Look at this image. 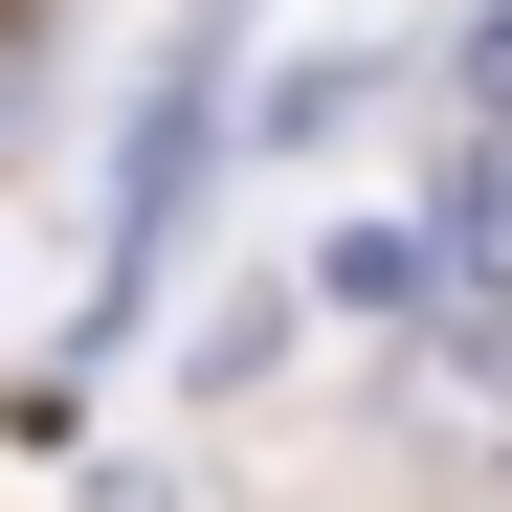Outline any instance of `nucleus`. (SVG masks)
<instances>
[{"label": "nucleus", "mask_w": 512, "mask_h": 512, "mask_svg": "<svg viewBox=\"0 0 512 512\" xmlns=\"http://www.w3.org/2000/svg\"><path fill=\"white\" fill-rule=\"evenodd\" d=\"M446 268L512 290V90H468V134H446Z\"/></svg>", "instance_id": "f257e3e1"}]
</instances>
